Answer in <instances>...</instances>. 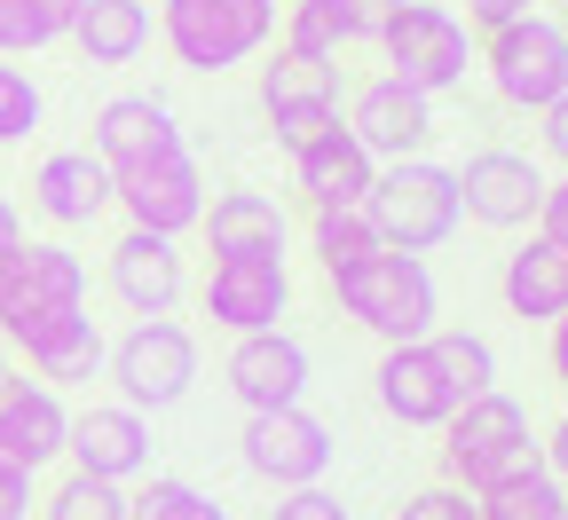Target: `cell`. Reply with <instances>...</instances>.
Here are the masks:
<instances>
[{
	"instance_id": "cell-32",
	"label": "cell",
	"mask_w": 568,
	"mask_h": 520,
	"mask_svg": "<svg viewBox=\"0 0 568 520\" xmlns=\"http://www.w3.org/2000/svg\"><path fill=\"white\" fill-rule=\"evenodd\" d=\"M40 119H48L40 80H32L17 55H0V151H9V142H32V134H40Z\"/></svg>"
},
{
	"instance_id": "cell-19",
	"label": "cell",
	"mask_w": 568,
	"mask_h": 520,
	"mask_svg": "<svg viewBox=\"0 0 568 520\" xmlns=\"http://www.w3.org/2000/svg\"><path fill=\"white\" fill-rule=\"evenodd\" d=\"M63 426L71 410L48 379H17V370L0 379V466L9 473H48L63 458Z\"/></svg>"
},
{
	"instance_id": "cell-27",
	"label": "cell",
	"mask_w": 568,
	"mask_h": 520,
	"mask_svg": "<svg viewBox=\"0 0 568 520\" xmlns=\"http://www.w3.org/2000/svg\"><path fill=\"white\" fill-rule=\"evenodd\" d=\"M126 520H230V504L182 473H142L126 489Z\"/></svg>"
},
{
	"instance_id": "cell-12",
	"label": "cell",
	"mask_w": 568,
	"mask_h": 520,
	"mask_svg": "<svg viewBox=\"0 0 568 520\" xmlns=\"http://www.w3.org/2000/svg\"><path fill=\"white\" fill-rule=\"evenodd\" d=\"M111 205L126 213V230L190 237L197 213H205V166H197V151L159 159V166H134V174H111Z\"/></svg>"
},
{
	"instance_id": "cell-36",
	"label": "cell",
	"mask_w": 568,
	"mask_h": 520,
	"mask_svg": "<svg viewBox=\"0 0 568 520\" xmlns=\"http://www.w3.org/2000/svg\"><path fill=\"white\" fill-rule=\"evenodd\" d=\"M395 520H481V512H474V497L458 481H435V489H410L395 504Z\"/></svg>"
},
{
	"instance_id": "cell-29",
	"label": "cell",
	"mask_w": 568,
	"mask_h": 520,
	"mask_svg": "<svg viewBox=\"0 0 568 520\" xmlns=\"http://www.w3.org/2000/svg\"><path fill=\"white\" fill-rule=\"evenodd\" d=\"M474 512H481V520H560V512H568V489H560L545 466H529V473H514V481L481 489Z\"/></svg>"
},
{
	"instance_id": "cell-35",
	"label": "cell",
	"mask_w": 568,
	"mask_h": 520,
	"mask_svg": "<svg viewBox=\"0 0 568 520\" xmlns=\"http://www.w3.org/2000/svg\"><path fill=\"white\" fill-rule=\"evenodd\" d=\"M261 520H355V512H347V497H339V489H324V481H316V489H276V504H268Z\"/></svg>"
},
{
	"instance_id": "cell-15",
	"label": "cell",
	"mask_w": 568,
	"mask_h": 520,
	"mask_svg": "<svg viewBox=\"0 0 568 520\" xmlns=\"http://www.w3.org/2000/svg\"><path fill=\"white\" fill-rule=\"evenodd\" d=\"M63 466L134 489L142 473H151V418L126 410V402H88V410H71V426H63Z\"/></svg>"
},
{
	"instance_id": "cell-17",
	"label": "cell",
	"mask_w": 568,
	"mask_h": 520,
	"mask_svg": "<svg viewBox=\"0 0 568 520\" xmlns=\"http://www.w3.org/2000/svg\"><path fill=\"white\" fill-rule=\"evenodd\" d=\"M103 284L111 300L142 324V316H174L182 292H190V268H182V237H151V230H126L103 261Z\"/></svg>"
},
{
	"instance_id": "cell-43",
	"label": "cell",
	"mask_w": 568,
	"mask_h": 520,
	"mask_svg": "<svg viewBox=\"0 0 568 520\" xmlns=\"http://www.w3.org/2000/svg\"><path fill=\"white\" fill-rule=\"evenodd\" d=\"M545 370L568 387V316H552V324H545Z\"/></svg>"
},
{
	"instance_id": "cell-1",
	"label": "cell",
	"mask_w": 568,
	"mask_h": 520,
	"mask_svg": "<svg viewBox=\"0 0 568 520\" xmlns=\"http://www.w3.org/2000/svg\"><path fill=\"white\" fill-rule=\"evenodd\" d=\"M332 300H339L347 324H364L379 347L426 339V332L443 324V292H435L426 253H387V245H372L364 261L332 268Z\"/></svg>"
},
{
	"instance_id": "cell-13",
	"label": "cell",
	"mask_w": 568,
	"mask_h": 520,
	"mask_svg": "<svg viewBox=\"0 0 568 520\" xmlns=\"http://www.w3.org/2000/svg\"><path fill=\"white\" fill-rule=\"evenodd\" d=\"M537 205H545V166L529 151H474L458 166V213L481 221V230H537Z\"/></svg>"
},
{
	"instance_id": "cell-28",
	"label": "cell",
	"mask_w": 568,
	"mask_h": 520,
	"mask_svg": "<svg viewBox=\"0 0 568 520\" xmlns=\"http://www.w3.org/2000/svg\"><path fill=\"white\" fill-rule=\"evenodd\" d=\"M426 347H435V363H443V379H450V395H458V402H466V395H489V387H497V347H489L481 332L435 324V332H426Z\"/></svg>"
},
{
	"instance_id": "cell-21",
	"label": "cell",
	"mask_w": 568,
	"mask_h": 520,
	"mask_svg": "<svg viewBox=\"0 0 568 520\" xmlns=\"http://www.w3.org/2000/svg\"><path fill=\"white\" fill-rule=\"evenodd\" d=\"M24 197H32V213L48 221V230H88V221L111 213V174H103L95 151H48L32 166Z\"/></svg>"
},
{
	"instance_id": "cell-34",
	"label": "cell",
	"mask_w": 568,
	"mask_h": 520,
	"mask_svg": "<svg viewBox=\"0 0 568 520\" xmlns=\"http://www.w3.org/2000/svg\"><path fill=\"white\" fill-rule=\"evenodd\" d=\"M324 9H332V24H339V40L347 48H379V32L395 24V9H403V0H324Z\"/></svg>"
},
{
	"instance_id": "cell-20",
	"label": "cell",
	"mask_w": 568,
	"mask_h": 520,
	"mask_svg": "<svg viewBox=\"0 0 568 520\" xmlns=\"http://www.w3.org/2000/svg\"><path fill=\"white\" fill-rule=\"evenodd\" d=\"M197 237H205L213 261H284L293 253V221L261 190H222V197H205Z\"/></svg>"
},
{
	"instance_id": "cell-3",
	"label": "cell",
	"mask_w": 568,
	"mask_h": 520,
	"mask_svg": "<svg viewBox=\"0 0 568 520\" xmlns=\"http://www.w3.org/2000/svg\"><path fill=\"white\" fill-rule=\"evenodd\" d=\"M364 221L387 253H435L458 237V166H435V159H395L372 174L364 190Z\"/></svg>"
},
{
	"instance_id": "cell-33",
	"label": "cell",
	"mask_w": 568,
	"mask_h": 520,
	"mask_svg": "<svg viewBox=\"0 0 568 520\" xmlns=\"http://www.w3.org/2000/svg\"><path fill=\"white\" fill-rule=\"evenodd\" d=\"M276 32H284V48L308 55V63H339V55H347V40H339V24H332L324 0H284Z\"/></svg>"
},
{
	"instance_id": "cell-7",
	"label": "cell",
	"mask_w": 568,
	"mask_h": 520,
	"mask_svg": "<svg viewBox=\"0 0 568 520\" xmlns=\"http://www.w3.org/2000/svg\"><path fill=\"white\" fill-rule=\"evenodd\" d=\"M103 379L119 387V402L126 410H174L190 387H197V339H190V324H174V316H142V324H126L111 347H103Z\"/></svg>"
},
{
	"instance_id": "cell-2",
	"label": "cell",
	"mask_w": 568,
	"mask_h": 520,
	"mask_svg": "<svg viewBox=\"0 0 568 520\" xmlns=\"http://www.w3.org/2000/svg\"><path fill=\"white\" fill-rule=\"evenodd\" d=\"M276 9L284 0H159V40L182 71L222 80L276 48Z\"/></svg>"
},
{
	"instance_id": "cell-6",
	"label": "cell",
	"mask_w": 568,
	"mask_h": 520,
	"mask_svg": "<svg viewBox=\"0 0 568 520\" xmlns=\"http://www.w3.org/2000/svg\"><path fill=\"white\" fill-rule=\"evenodd\" d=\"M474 63L489 71V95L506 103V111H545V103L568 95V24L552 9H529L514 24L481 32V55Z\"/></svg>"
},
{
	"instance_id": "cell-30",
	"label": "cell",
	"mask_w": 568,
	"mask_h": 520,
	"mask_svg": "<svg viewBox=\"0 0 568 520\" xmlns=\"http://www.w3.org/2000/svg\"><path fill=\"white\" fill-rule=\"evenodd\" d=\"M32 512H40V520H126V489H119V481H95V473L71 466V473H63Z\"/></svg>"
},
{
	"instance_id": "cell-24",
	"label": "cell",
	"mask_w": 568,
	"mask_h": 520,
	"mask_svg": "<svg viewBox=\"0 0 568 520\" xmlns=\"http://www.w3.org/2000/svg\"><path fill=\"white\" fill-rule=\"evenodd\" d=\"M497 300H506V316H521V324H552V316H568V245H552V237L529 230V237L506 253Z\"/></svg>"
},
{
	"instance_id": "cell-46",
	"label": "cell",
	"mask_w": 568,
	"mask_h": 520,
	"mask_svg": "<svg viewBox=\"0 0 568 520\" xmlns=\"http://www.w3.org/2000/svg\"><path fill=\"white\" fill-rule=\"evenodd\" d=\"M9 370H17V347H9V332H0V379H9Z\"/></svg>"
},
{
	"instance_id": "cell-14",
	"label": "cell",
	"mask_w": 568,
	"mask_h": 520,
	"mask_svg": "<svg viewBox=\"0 0 568 520\" xmlns=\"http://www.w3.org/2000/svg\"><path fill=\"white\" fill-rule=\"evenodd\" d=\"M364 151L379 159V166H395V159H426V142H435V95H418V88H403V80H364L347 95V119H339Z\"/></svg>"
},
{
	"instance_id": "cell-25",
	"label": "cell",
	"mask_w": 568,
	"mask_h": 520,
	"mask_svg": "<svg viewBox=\"0 0 568 520\" xmlns=\"http://www.w3.org/2000/svg\"><path fill=\"white\" fill-rule=\"evenodd\" d=\"M24 347V363H32V379H48L55 395L63 387H88V379H103V324L88 316V308H71V316H55V324H40V332H24L17 339Z\"/></svg>"
},
{
	"instance_id": "cell-45",
	"label": "cell",
	"mask_w": 568,
	"mask_h": 520,
	"mask_svg": "<svg viewBox=\"0 0 568 520\" xmlns=\"http://www.w3.org/2000/svg\"><path fill=\"white\" fill-rule=\"evenodd\" d=\"M24 245V213H17V197H0V261H9Z\"/></svg>"
},
{
	"instance_id": "cell-47",
	"label": "cell",
	"mask_w": 568,
	"mask_h": 520,
	"mask_svg": "<svg viewBox=\"0 0 568 520\" xmlns=\"http://www.w3.org/2000/svg\"><path fill=\"white\" fill-rule=\"evenodd\" d=\"M560 24H568V0H560Z\"/></svg>"
},
{
	"instance_id": "cell-42",
	"label": "cell",
	"mask_w": 568,
	"mask_h": 520,
	"mask_svg": "<svg viewBox=\"0 0 568 520\" xmlns=\"http://www.w3.org/2000/svg\"><path fill=\"white\" fill-rule=\"evenodd\" d=\"M537 450H545V473H552V481H560V489H568V410H560V418H552V434H545V441H537Z\"/></svg>"
},
{
	"instance_id": "cell-48",
	"label": "cell",
	"mask_w": 568,
	"mask_h": 520,
	"mask_svg": "<svg viewBox=\"0 0 568 520\" xmlns=\"http://www.w3.org/2000/svg\"><path fill=\"white\" fill-rule=\"evenodd\" d=\"M560 520H568V512H560Z\"/></svg>"
},
{
	"instance_id": "cell-16",
	"label": "cell",
	"mask_w": 568,
	"mask_h": 520,
	"mask_svg": "<svg viewBox=\"0 0 568 520\" xmlns=\"http://www.w3.org/2000/svg\"><path fill=\"white\" fill-rule=\"evenodd\" d=\"M88 151L103 159V174H134V166H159V159H182L190 134L174 119L166 95H111L95 111V142Z\"/></svg>"
},
{
	"instance_id": "cell-31",
	"label": "cell",
	"mask_w": 568,
	"mask_h": 520,
	"mask_svg": "<svg viewBox=\"0 0 568 520\" xmlns=\"http://www.w3.org/2000/svg\"><path fill=\"white\" fill-rule=\"evenodd\" d=\"M379 237H372V221H364V205H324L316 221H308V253L324 261V276L332 268H347V261H364Z\"/></svg>"
},
{
	"instance_id": "cell-10",
	"label": "cell",
	"mask_w": 568,
	"mask_h": 520,
	"mask_svg": "<svg viewBox=\"0 0 568 520\" xmlns=\"http://www.w3.org/2000/svg\"><path fill=\"white\" fill-rule=\"evenodd\" d=\"M261 111H268V126H276L284 151L316 142L324 126H339V63H308L293 48H276L261 63Z\"/></svg>"
},
{
	"instance_id": "cell-39",
	"label": "cell",
	"mask_w": 568,
	"mask_h": 520,
	"mask_svg": "<svg viewBox=\"0 0 568 520\" xmlns=\"http://www.w3.org/2000/svg\"><path fill=\"white\" fill-rule=\"evenodd\" d=\"M529 9H545V0H466V24H474V32H497V24H514V17H529Z\"/></svg>"
},
{
	"instance_id": "cell-8",
	"label": "cell",
	"mask_w": 568,
	"mask_h": 520,
	"mask_svg": "<svg viewBox=\"0 0 568 520\" xmlns=\"http://www.w3.org/2000/svg\"><path fill=\"white\" fill-rule=\"evenodd\" d=\"M71 308H88V261L63 237H24L0 261V332H9V347Z\"/></svg>"
},
{
	"instance_id": "cell-41",
	"label": "cell",
	"mask_w": 568,
	"mask_h": 520,
	"mask_svg": "<svg viewBox=\"0 0 568 520\" xmlns=\"http://www.w3.org/2000/svg\"><path fill=\"white\" fill-rule=\"evenodd\" d=\"M537 126H545V159L568 174V95H560V103H545V111H537Z\"/></svg>"
},
{
	"instance_id": "cell-11",
	"label": "cell",
	"mask_w": 568,
	"mask_h": 520,
	"mask_svg": "<svg viewBox=\"0 0 568 520\" xmlns=\"http://www.w3.org/2000/svg\"><path fill=\"white\" fill-rule=\"evenodd\" d=\"M308 379H316V355L293 339V332H245L230 339L222 355V387L237 395V410H284V402H308Z\"/></svg>"
},
{
	"instance_id": "cell-18",
	"label": "cell",
	"mask_w": 568,
	"mask_h": 520,
	"mask_svg": "<svg viewBox=\"0 0 568 520\" xmlns=\"http://www.w3.org/2000/svg\"><path fill=\"white\" fill-rule=\"evenodd\" d=\"M197 308L222 324L230 339L276 332L284 308H293V276H284V261H213L205 284H197Z\"/></svg>"
},
{
	"instance_id": "cell-38",
	"label": "cell",
	"mask_w": 568,
	"mask_h": 520,
	"mask_svg": "<svg viewBox=\"0 0 568 520\" xmlns=\"http://www.w3.org/2000/svg\"><path fill=\"white\" fill-rule=\"evenodd\" d=\"M32 504H40V473H9V466H0V520H32Z\"/></svg>"
},
{
	"instance_id": "cell-37",
	"label": "cell",
	"mask_w": 568,
	"mask_h": 520,
	"mask_svg": "<svg viewBox=\"0 0 568 520\" xmlns=\"http://www.w3.org/2000/svg\"><path fill=\"white\" fill-rule=\"evenodd\" d=\"M48 24L32 17V0H0V55H40Z\"/></svg>"
},
{
	"instance_id": "cell-22",
	"label": "cell",
	"mask_w": 568,
	"mask_h": 520,
	"mask_svg": "<svg viewBox=\"0 0 568 520\" xmlns=\"http://www.w3.org/2000/svg\"><path fill=\"white\" fill-rule=\"evenodd\" d=\"M372 395H379V410H387L395 426H443V418L458 410V395H450V379H443V363H435V347H426V339H403V347L379 355Z\"/></svg>"
},
{
	"instance_id": "cell-9",
	"label": "cell",
	"mask_w": 568,
	"mask_h": 520,
	"mask_svg": "<svg viewBox=\"0 0 568 520\" xmlns=\"http://www.w3.org/2000/svg\"><path fill=\"white\" fill-rule=\"evenodd\" d=\"M237 458H245V473L268 481V489H316V481L332 473V458H339V441H332V426H324L308 402H284V410H245Z\"/></svg>"
},
{
	"instance_id": "cell-44",
	"label": "cell",
	"mask_w": 568,
	"mask_h": 520,
	"mask_svg": "<svg viewBox=\"0 0 568 520\" xmlns=\"http://www.w3.org/2000/svg\"><path fill=\"white\" fill-rule=\"evenodd\" d=\"M32 17L48 24V40H63V32H71V17H80V0H32Z\"/></svg>"
},
{
	"instance_id": "cell-4",
	"label": "cell",
	"mask_w": 568,
	"mask_h": 520,
	"mask_svg": "<svg viewBox=\"0 0 568 520\" xmlns=\"http://www.w3.org/2000/svg\"><path fill=\"white\" fill-rule=\"evenodd\" d=\"M443 466H450V481H458L466 497H481V489H497V481L545 466V450H537V434H529V410H521L514 395L489 387V395H466V402L443 418Z\"/></svg>"
},
{
	"instance_id": "cell-5",
	"label": "cell",
	"mask_w": 568,
	"mask_h": 520,
	"mask_svg": "<svg viewBox=\"0 0 568 520\" xmlns=\"http://www.w3.org/2000/svg\"><path fill=\"white\" fill-rule=\"evenodd\" d=\"M379 55H387V80H403L418 95H450V88H466L481 40L450 0H403L395 24L379 32Z\"/></svg>"
},
{
	"instance_id": "cell-26",
	"label": "cell",
	"mask_w": 568,
	"mask_h": 520,
	"mask_svg": "<svg viewBox=\"0 0 568 520\" xmlns=\"http://www.w3.org/2000/svg\"><path fill=\"white\" fill-rule=\"evenodd\" d=\"M159 17H151V0H80V17H71V48H80L88 71H126L142 48H151Z\"/></svg>"
},
{
	"instance_id": "cell-23",
	"label": "cell",
	"mask_w": 568,
	"mask_h": 520,
	"mask_svg": "<svg viewBox=\"0 0 568 520\" xmlns=\"http://www.w3.org/2000/svg\"><path fill=\"white\" fill-rule=\"evenodd\" d=\"M372 174H379V159H372L347 126H324L316 142H301V151H293V182H301V197H308L316 213H324V205H364Z\"/></svg>"
},
{
	"instance_id": "cell-40",
	"label": "cell",
	"mask_w": 568,
	"mask_h": 520,
	"mask_svg": "<svg viewBox=\"0 0 568 520\" xmlns=\"http://www.w3.org/2000/svg\"><path fill=\"white\" fill-rule=\"evenodd\" d=\"M537 237L568 245V174H560V182H545V205H537Z\"/></svg>"
}]
</instances>
